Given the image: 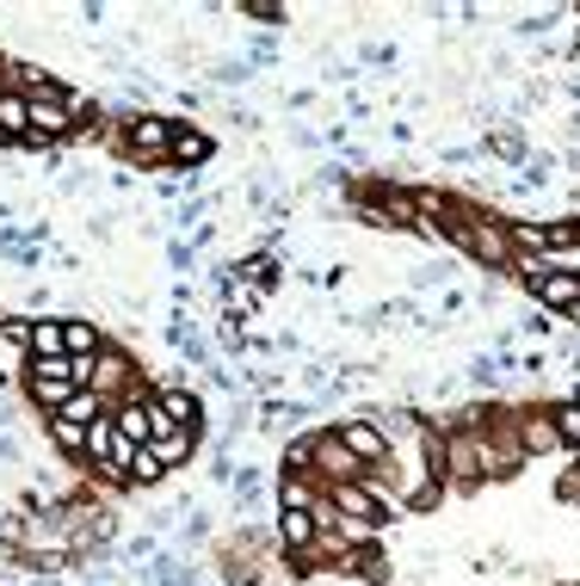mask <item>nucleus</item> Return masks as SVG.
I'll list each match as a JSON object with an SVG mask.
<instances>
[{
  "label": "nucleus",
  "mask_w": 580,
  "mask_h": 586,
  "mask_svg": "<svg viewBox=\"0 0 580 586\" xmlns=\"http://www.w3.org/2000/svg\"><path fill=\"white\" fill-rule=\"evenodd\" d=\"M25 106H32V130H25V149H44V142H56V137H68V130H75L80 99H75V93H63V87H50V93H32Z\"/></svg>",
  "instance_id": "f257e3e1"
},
{
  "label": "nucleus",
  "mask_w": 580,
  "mask_h": 586,
  "mask_svg": "<svg viewBox=\"0 0 580 586\" xmlns=\"http://www.w3.org/2000/svg\"><path fill=\"white\" fill-rule=\"evenodd\" d=\"M25 377H32V401H37V408H50V414H63L68 401L80 395L75 377H68V358H32Z\"/></svg>",
  "instance_id": "f03ea898"
},
{
  "label": "nucleus",
  "mask_w": 580,
  "mask_h": 586,
  "mask_svg": "<svg viewBox=\"0 0 580 586\" xmlns=\"http://www.w3.org/2000/svg\"><path fill=\"white\" fill-rule=\"evenodd\" d=\"M315 476L328 481V488H346V481H364L371 469H364V463L340 445V432L328 426V432H315Z\"/></svg>",
  "instance_id": "7ed1b4c3"
},
{
  "label": "nucleus",
  "mask_w": 580,
  "mask_h": 586,
  "mask_svg": "<svg viewBox=\"0 0 580 586\" xmlns=\"http://www.w3.org/2000/svg\"><path fill=\"white\" fill-rule=\"evenodd\" d=\"M513 438H518V451L525 457H556L562 451V438H556V426H549V408L537 414V408H513Z\"/></svg>",
  "instance_id": "20e7f679"
},
{
  "label": "nucleus",
  "mask_w": 580,
  "mask_h": 586,
  "mask_svg": "<svg viewBox=\"0 0 580 586\" xmlns=\"http://www.w3.org/2000/svg\"><path fill=\"white\" fill-rule=\"evenodd\" d=\"M333 432H340V445L352 451V457H359L371 476H376V463H390V457H395L390 438L376 432V420H346V426H333Z\"/></svg>",
  "instance_id": "39448f33"
},
{
  "label": "nucleus",
  "mask_w": 580,
  "mask_h": 586,
  "mask_svg": "<svg viewBox=\"0 0 580 586\" xmlns=\"http://www.w3.org/2000/svg\"><path fill=\"white\" fill-rule=\"evenodd\" d=\"M173 130H179V123H167V118H130V154H136V161H167Z\"/></svg>",
  "instance_id": "423d86ee"
},
{
  "label": "nucleus",
  "mask_w": 580,
  "mask_h": 586,
  "mask_svg": "<svg viewBox=\"0 0 580 586\" xmlns=\"http://www.w3.org/2000/svg\"><path fill=\"white\" fill-rule=\"evenodd\" d=\"M532 291H537V303H544V308H556V315H568V308L580 303V272H568V265H556V272H549V278H537Z\"/></svg>",
  "instance_id": "0eeeda50"
},
{
  "label": "nucleus",
  "mask_w": 580,
  "mask_h": 586,
  "mask_svg": "<svg viewBox=\"0 0 580 586\" xmlns=\"http://www.w3.org/2000/svg\"><path fill=\"white\" fill-rule=\"evenodd\" d=\"M315 538H321V524H315V512H278V543H284L291 555H297V562L315 550Z\"/></svg>",
  "instance_id": "6e6552de"
},
{
  "label": "nucleus",
  "mask_w": 580,
  "mask_h": 586,
  "mask_svg": "<svg viewBox=\"0 0 580 586\" xmlns=\"http://www.w3.org/2000/svg\"><path fill=\"white\" fill-rule=\"evenodd\" d=\"M63 352L68 358H99L106 352V334L94 322H63Z\"/></svg>",
  "instance_id": "1a4fd4ad"
},
{
  "label": "nucleus",
  "mask_w": 580,
  "mask_h": 586,
  "mask_svg": "<svg viewBox=\"0 0 580 586\" xmlns=\"http://www.w3.org/2000/svg\"><path fill=\"white\" fill-rule=\"evenodd\" d=\"M25 130H32V106H25V93H0V137L25 142Z\"/></svg>",
  "instance_id": "9d476101"
},
{
  "label": "nucleus",
  "mask_w": 580,
  "mask_h": 586,
  "mask_svg": "<svg viewBox=\"0 0 580 586\" xmlns=\"http://www.w3.org/2000/svg\"><path fill=\"white\" fill-rule=\"evenodd\" d=\"M25 352L32 358H68L63 352V322H25Z\"/></svg>",
  "instance_id": "9b49d317"
},
{
  "label": "nucleus",
  "mask_w": 580,
  "mask_h": 586,
  "mask_svg": "<svg viewBox=\"0 0 580 586\" xmlns=\"http://www.w3.org/2000/svg\"><path fill=\"white\" fill-rule=\"evenodd\" d=\"M191 445H198V432H179V426H161L155 438H149V451L161 457V469H167V463H179V457H191Z\"/></svg>",
  "instance_id": "f8f14e48"
},
{
  "label": "nucleus",
  "mask_w": 580,
  "mask_h": 586,
  "mask_svg": "<svg viewBox=\"0 0 580 586\" xmlns=\"http://www.w3.org/2000/svg\"><path fill=\"white\" fill-rule=\"evenodd\" d=\"M549 426H556L562 451H574V457H580V401H556V408H549Z\"/></svg>",
  "instance_id": "ddd939ff"
},
{
  "label": "nucleus",
  "mask_w": 580,
  "mask_h": 586,
  "mask_svg": "<svg viewBox=\"0 0 580 586\" xmlns=\"http://www.w3.org/2000/svg\"><path fill=\"white\" fill-rule=\"evenodd\" d=\"M99 389H130V358L124 352H99L94 365V395Z\"/></svg>",
  "instance_id": "4468645a"
},
{
  "label": "nucleus",
  "mask_w": 580,
  "mask_h": 586,
  "mask_svg": "<svg viewBox=\"0 0 580 586\" xmlns=\"http://www.w3.org/2000/svg\"><path fill=\"white\" fill-rule=\"evenodd\" d=\"M205 154H210V137H205V130H173L167 161H186V167H191V161H205Z\"/></svg>",
  "instance_id": "2eb2a0df"
},
{
  "label": "nucleus",
  "mask_w": 580,
  "mask_h": 586,
  "mask_svg": "<svg viewBox=\"0 0 580 586\" xmlns=\"http://www.w3.org/2000/svg\"><path fill=\"white\" fill-rule=\"evenodd\" d=\"M111 445H118V426H111V414H99L94 426H87V457L106 469V457H111Z\"/></svg>",
  "instance_id": "dca6fc26"
},
{
  "label": "nucleus",
  "mask_w": 580,
  "mask_h": 586,
  "mask_svg": "<svg viewBox=\"0 0 580 586\" xmlns=\"http://www.w3.org/2000/svg\"><path fill=\"white\" fill-rule=\"evenodd\" d=\"M56 420H75V426H94V420H99V395H94V389H80V395L68 401V408H63V414H56Z\"/></svg>",
  "instance_id": "f3484780"
},
{
  "label": "nucleus",
  "mask_w": 580,
  "mask_h": 586,
  "mask_svg": "<svg viewBox=\"0 0 580 586\" xmlns=\"http://www.w3.org/2000/svg\"><path fill=\"white\" fill-rule=\"evenodd\" d=\"M50 438L63 451H80V457H87V426H75V420H50Z\"/></svg>",
  "instance_id": "a211bd4d"
},
{
  "label": "nucleus",
  "mask_w": 580,
  "mask_h": 586,
  "mask_svg": "<svg viewBox=\"0 0 580 586\" xmlns=\"http://www.w3.org/2000/svg\"><path fill=\"white\" fill-rule=\"evenodd\" d=\"M161 476H167V469H161V457L142 445L136 457H130V481H142V488H149V481H161Z\"/></svg>",
  "instance_id": "6ab92c4d"
},
{
  "label": "nucleus",
  "mask_w": 580,
  "mask_h": 586,
  "mask_svg": "<svg viewBox=\"0 0 580 586\" xmlns=\"http://www.w3.org/2000/svg\"><path fill=\"white\" fill-rule=\"evenodd\" d=\"M291 469H309V476H315V432H303L297 445L284 451V476H291Z\"/></svg>",
  "instance_id": "aec40b11"
},
{
  "label": "nucleus",
  "mask_w": 580,
  "mask_h": 586,
  "mask_svg": "<svg viewBox=\"0 0 580 586\" xmlns=\"http://www.w3.org/2000/svg\"><path fill=\"white\" fill-rule=\"evenodd\" d=\"M568 322H574V327H580V303H574V308H568Z\"/></svg>",
  "instance_id": "412c9836"
},
{
  "label": "nucleus",
  "mask_w": 580,
  "mask_h": 586,
  "mask_svg": "<svg viewBox=\"0 0 580 586\" xmlns=\"http://www.w3.org/2000/svg\"><path fill=\"white\" fill-rule=\"evenodd\" d=\"M574 507H580V500H574Z\"/></svg>",
  "instance_id": "4be33fe9"
}]
</instances>
